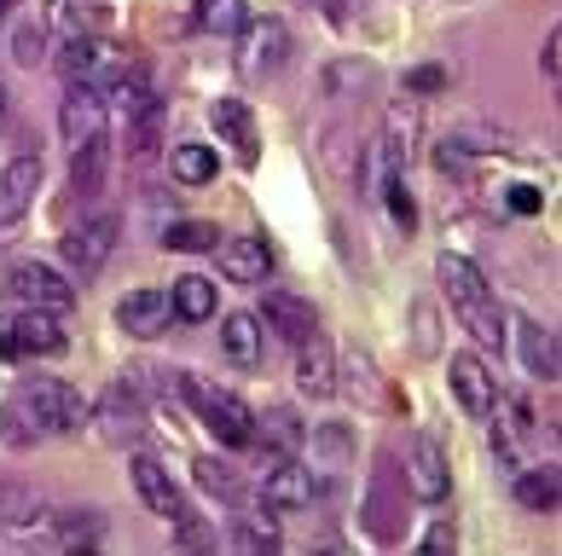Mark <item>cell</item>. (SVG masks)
Masks as SVG:
<instances>
[{
	"mask_svg": "<svg viewBox=\"0 0 562 556\" xmlns=\"http://www.w3.org/2000/svg\"><path fill=\"white\" fill-rule=\"evenodd\" d=\"M302 348V360H296V383H302V395H314V400H325L330 388H337V354H330V342L314 331L307 342H296Z\"/></svg>",
	"mask_w": 562,
	"mask_h": 556,
	"instance_id": "cell-19",
	"label": "cell"
},
{
	"mask_svg": "<svg viewBox=\"0 0 562 556\" xmlns=\"http://www.w3.org/2000/svg\"><path fill=\"white\" fill-rule=\"evenodd\" d=\"M406 88H412V93H435V88H447V70H412Z\"/></svg>",
	"mask_w": 562,
	"mask_h": 556,
	"instance_id": "cell-40",
	"label": "cell"
},
{
	"mask_svg": "<svg viewBox=\"0 0 562 556\" xmlns=\"http://www.w3.org/2000/svg\"><path fill=\"white\" fill-rule=\"evenodd\" d=\"M169 319H175V307H169V291H134V296H122L116 302V325L128 337H162L169 331Z\"/></svg>",
	"mask_w": 562,
	"mask_h": 556,
	"instance_id": "cell-16",
	"label": "cell"
},
{
	"mask_svg": "<svg viewBox=\"0 0 562 556\" xmlns=\"http://www.w3.org/2000/svg\"><path fill=\"white\" fill-rule=\"evenodd\" d=\"M18 400H24V411L35 418L41 435H81V429L93 423V406L81 400V388H70L65 377H35Z\"/></svg>",
	"mask_w": 562,
	"mask_h": 556,
	"instance_id": "cell-3",
	"label": "cell"
},
{
	"mask_svg": "<svg viewBox=\"0 0 562 556\" xmlns=\"http://www.w3.org/2000/svg\"><path fill=\"white\" fill-rule=\"evenodd\" d=\"M180 395L192 400V411L203 418V429H210L221 446H249L256 441V411H249L233 388H215L203 377H180Z\"/></svg>",
	"mask_w": 562,
	"mask_h": 556,
	"instance_id": "cell-2",
	"label": "cell"
},
{
	"mask_svg": "<svg viewBox=\"0 0 562 556\" xmlns=\"http://www.w3.org/2000/svg\"><path fill=\"white\" fill-rule=\"evenodd\" d=\"M12 53H18V65H41V58H47V35H41L35 24H24L12 35Z\"/></svg>",
	"mask_w": 562,
	"mask_h": 556,
	"instance_id": "cell-35",
	"label": "cell"
},
{
	"mask_svg": "<svg viewBox=\"0 0 562 556\" xmlns=\"http://www.w3.org/2000/svg\"><path fill=\"white\" fill-rule=\"evenodd\" d=\"M314 492H319L314 469L296 464V458L284 452V458L267 469V481H261V504H267V510H302V504H314Z\"/></svg>",
	"mask_w": 562,
	"mask_h": 556,
	"instance_id": "cell-10",
	"label": "cell"
},
{
	"mask_svg": "<svg viewBox=\"0 0 562 556\" xmlns=\"http://www.w3.org/2000/svg\"><path fill=\"white\" fill-rule=\"evenodd\" d=\"M261 348H267V331H261V319L256 314H226L221 319V354L233 360V365H261Z\"/></svg>",
	"mask_w": 562,
	"mask_h": 556,
	"instance_id": "cell-20",
	"label": "cell"
},
{
	"mask_svg": "<svg viewBox=\"0 0 562 556\" xmlns=\"http://www.w3.org/2000/svg\"><path fill=\"white\" fill-rule=\"evenodd\" d=\"M233 545H238V551H279V545H284V533H279V522L261 510V517H238Z\"/></svg>",
	"mask_w": 562,
	"mask_h": 556,
	"instance_id": "cell-31",
	"label": "cell"
},
{
	"mask_svg": "<svg viewBox=\"0 0 562 556\" xmlns=\"http://www.w3.org/2000/svg\"><path fill=\"white\" fill-rule=\"evenodd\" d=\"M210 122L221 128V146H233V157L244 162V169H256V162H261V139H256V116H249L244 99H215Z\"/></svg>",
	"mask_w": 562,
	"mask_h": 556,
	"instance_id": "cell-14",
	"label": "cell"
},
{
	"mask_svg": "<svg viewBox=\"0 0 562 556\" xmlns=\"http://www.w3.org/2000/svg\"><path fill=\"white\" fill-rule=\"evenodd\" d=\"M406 487L418 492L424 504H441L452 492L447 458H441V446H435V441H412V452H406Z\"/></svg>",
	"mask_w": 562,
	"mask_h": 556,
	"instance_id": "cell-17",
	"label": "cell"
},
{
	"mask_svg": "<svg viewBox=\"0 0 562 556\" xmlns=\"http://www.w3.org/2000/svg\"><path fill=\"white\" fill-rule=\"evenodd\" d=\"M169 169H175L180 185H210L221 174V157L210 146H198V139H180V146L169 151Z\"/></svg>",
	"mask_w": 562,
	"mask_h": 556,
	"instance_id": "cell-22",
	"label": "cell"
},
{
	"mask_svg": "<svg viewBox=\"0 0 562 556\" xmlns=\"http://www.w3.org/2000/svg\"><path fill=\"white\" fill-rule=\"evenodd\" d=\"M424 551H458V527H452V522H435V527L424 533Z\"/></svg>",
	"mask_w": 562,
	"mask_h": 556,
	"instance_id": "cell-37",
	"label": "cell"
},
{
	"mask_svg": "<svg viewBox=\"0 0 562 556\" xmlns=\"http://www.w3.org/2000/svg\"><path fill=\"white\" fill-rule=\"evenodd\" d=\"M522 331V360H528V377H557V337L546 331V325H533V319H522L516 325Z\"/></svg>",
	"mask_w": 562,
	"mask_h": 556,
	"instance_id": "cell-24",
	"label": "cell"
},
{
	"mask_svg": "<svg viewBox=\"0 0 562 556\" xmlns=\"http://www.w3.org/2000/svg\"><path fill=\"white\" fill-rule=\"evenodd\" d=\"M0 12H7V0H0Z\"/></svg>",
	"mask_w": 562,
	"mask_h": 556,
	"instance_id": "cell-43",
	"label": "cell"
},
{
	"mask_svg": "<svg viewBox=\"0 0 562 556\" xmlns=\"http://www.w3.org/2000/svg\"><path fill=\"white\" fill-rule=\"evenodd\" d=\"M273 337H284V342H307L319 331V314H314V302H302V296H290V291H267V302H261V314H256Z\"/></svg>",
	"mask_w": 562,
	"mask_h": 556,
	"instance_id": "cell-13",
	"label": "cell"
},
{
	"mask_svg": "<svg viewBox=\"0 0 562 556\" xmlns=\"http://www.w3.org/2000/svg\"><path fill=\"white\" fill-rule=\"evenodd\" d=\"M0 522H7V527H30V522H41V492H35V487L0 481Z\"/></svg>",
	"mask_w": 562,
	"mask_h": 556,
	"instance_id": "cell-28",
	"label": "cell"
},
{
	"mask_svg": "<svg viewBox=\"0 0 562 556\" xmlns=\"http://www.w3.org/2000/svg\"><path fill=\"white\" fill-rule=\"evenodd\" d=\"M53 18H58V30H70V35H105V7H93V0H58L53 7Z\"/></svg>",
	"mask_w": 562,
	"mask_h": 556,
	"instance_id": "cell-27",
	"label": "cell"
},
{
	"mask_svg": "<svg viewBox=\"0 0 562 556\" xmlns=\"http://www.w3.org/2000/svg\"><path fill=\"white\" fill-rule=\"evenodd\" d=\"M447 377H452V395H458V406H464L470 418H493V406H498V383H493V371H487V360H482V354H452Z\"/></svg>",
	"mask_w": 562,
	"mask_h": 556,
	"instance_id": "cell-9",
	"label": "cell"
},
{
	"mask_svg": "<svg viewBox=\"0 0 562 556\" xmlns=\"http://www.w3.org/2000/svg\"><path fill=\"white\" fill-rule=\"evenodd\" d=\"M516 499H522L528 510H557V469H522L516 476Z\"/></svg>",
	"mask_w": 562,
	"mask_h": 556,
	"instance_id": "cell-29",
	"label": "cell"
},
{
	"mask_svg": "<svg viewBox=\"0 0 562 556\" xmlns=\"http://www.w3.org/2000/svg\"><path fill=\"white\" fill-rule=\"evenodd\" d=\"M105 122H111V99L93 88V81H70L65 105H58V134L65 146H88V139H105Z\"/></svg>",
	"mask_w": 562,
	"mask_h": 556,
	"instance_id": "cell-5",
	"label": "cell"
},
{
	"mask_svg": "<svg viewBox=\"0 0 562 556\" xmlns=\"http://www.w3.org/2000/svg\"><path fill=\"white\" fill-rule=\"evenodd\" d=\"M192 469H198V487H203V492H221V499H238V476H233L226 464H215V458H198Z\"/></svg>",
	"mask_w": 562,
	"mask_h": 556,
	"instance_id": "cell-34",
	"label": "cell"
},
{
	"mask_svg": "<svg viewBox=\"0 0 562 556\" xmlns=\"http://www.w3.org/2000/svg\"><path fill=\"white\" fill-rule=\"evenodd\" d=\"M7 111H12V93H7V81H0V128H7Z\"/></svg>",
	"mask_w": 562,
	"mask_h": 556,
	"instance_id": "cell-42",
	"label": "cell"
},
{
	"mask_svg": "<svg viewBox=\"0 0 562 556\" xmlns=\"http://www.w3.org/2000/svg\"><path fill=\"white\" fill-rule=\"evenodd\" d=\"M0 441H7V446H35L41 441V429H35V418L24 411V400L0 406Z\"/></svg>",
	"mask_w": 562,
	"mask_h": 556,
	"instance_id": "cell-32",
	"label": "cell"
},
{
	"mask_svg": "<svg viewBox=\"0 0 562 556\" xmlns=\"http://www.w3.org/2000/svg\"><path fill=\"white\" fill-rule=\"evenodd\" d=\"M116 232H122V220H116V215H93V220L70 226L65 243H58V250H65V261H70V273H76V279H93L99 266L111 261Z\"/></svg>",
	"mask_w": 562,
	"mask_h": 556,
	"instance_id": "cell-7",
	"label": "cell"
},
{
	"mask_svg": "<svg viewBox=\"0 0 562 556\" xmlns=\"http://www.w3.org/2000/svg\"><path fill=\"white\" fill-rule=\"evenodd\" d=\"M134 487H139V499H145V510H151V517H169V522H175L180 510H186L175 476L151 458V452H139V458H134Z\"/></svg>",
	"mask_w": 562,
	"mask_h": 556,
	"instance_id": "cell-18",
	"label": "cell"
},
{
	"mask_svg": "<svg viewBox=\"0 0 562 556\" xmlns=\"http://www.w3.org/2000/svg\"><path fill=\"white\" fill-rule=\"evenodd\" d=\"M215 284L203 279V273H180L175 279V291H169V307L180 319H192V325H203V319H215Z\"/></svg>",
	"mask_w": 562,
	"mask_h": 556,
	"instance_id": "cell-21",
	"label": "cell"
},
{
	"mask_svg": "<svg viewBox=\"0 0 562 556\" xmlns=\"http://www.w3.org/2000/svg\"><path fill=\"white\" fill-rule=\"evenodd\" d=\"M435 279H441V291H447V302H452V314H458V325L475 337L493 354V348H505V314H498V296H493V284L482 279V266H475L470 256H441L435 261Z\"/></svg>",
	"mask_w": 562,
	"mask_h": 556,
	"instance_id": "cell-1",
	"label": "cell"
},
{
	"mask_svg": "<svg viewBox=\"0 0 562 556\" xmlns=\"http://www.w3.org/2000/svg\"><path fill=\"white\" fill-rule=\"evenodd\" d=\"M41 192V157H12L0 169V226H18Z\"/></svg>",
	"mask_w": 562,
	"mask_h": 556,
	"instance_id": "cell-15",
	"label": "cell"
},
{
	"mask_svg": "<svg viewBox=\"0 0 562 556\" xmlns=\"http://www.w3.org/2000/svg\"><path fill=\"white\" fill-rule=\"evenodd\" d=\"M244 24H249V7H244V0H198V30L238 35Z\"/></svg>",
	"mask_w": 562,
	"mask_h": 556,
	"instance_id": "cell-26",
	"label": "cell"
},
{
	"mask_svg": "<svg viewBox=\"0 0 562 556\" xmlns=\"http://www.w3.org/2000/svg\"><path fill=\"white\" fill-rule=\"evenodd\" d=\"M105 169H111V146H105V139H88V146L70 151V185L81 197H93L99 185H105Z\"/></svg>",
	"mask_w": 562,
	"mask_h": 556,
	"instance_id": "cell-23",
	"label": "cell"
},
{
	"mask_svg": "<svg viewBox=\"0 0 562 556\" xmlns=\"http://www.w3.org/2000/svg\"><path fill=\"white\" fill-rule=\"evenodd\" d=\"M284 53H290V30L279 24V18H267V24H244V58H238V70L249 81L273 76L284 65Z\"/></svg>",
	"mask_w": 562,
	"mask_h": 556,
	"instance_id": "cell-11",
	"label": "cell"
},
{
	"mask_svg": "<svg viewBox=\"0 0 562 556\" xmlns=\"http://www.w3.org/2000/svg\"><path fill=\"white\" fill-rule=\"evenodd\" d=\"M65 348H70V337L47 307H24V314H12L7 331H0V354L7 360H53V354H65Z\"/></svg>",
	"mask_w": 562,
	"mask_h": 556,
	"instance_id": "cell-4",
	"label": "cell"
},
{
	"mask_svg": "<svg viewBox=\"0 0 562 556\" xmlns=\"http://www.w3.org/2000/svg\"><path fill=\"white\" fill-rule=\"evenodd\" d=\"M267 423H273V429H267V441H273L279 452H290V446L302 441V423L290 418V411H273V418H267Z\"/></svg>",
	"mask_w": 562,
	"mask_h": 556,
	"instance_id": "cell-36",
	"label": "cell"
},
{
	"mask_svg": "<svg viewBox=\"0 0 562 556\" xmlns=\"http://www.w3.org/2000/svg\"><path fill=\"white\" fill-rule=\"evenodd\" d=\"M162 243L180 250V256H203V250H215V243H221V226L215 220H175L169 232H162Z\"/></svg>",
	"mask_w": 562,
	"mask_h": 556,
	"instance_id": "cell-25",
	"label": "cell"
},
{
	"mask_svg": "<svg viewBox=\"0 0 562 556\" xmlns=\"http://www.w3.org/2000/svg\"><path fill=\"white\" fill-rule=\"evenodd\" d=\"M7 296H18L24 307H47V314H65V307L76 302V284L58 273V266L47 261H18L7 273Z\"/></svg>",
	"mask_w": 562,
	"mask_h": 556,
	"instance_id": "cell-6",
	"label": "cell"
},
{
	"mask_svg": "<svg viewBox=\"0 0 562 556\" xmlns=\"http://www.w3.org/2000/svg\"><path fill=\"white\" fill-rule=\"evenodd\" d=\"M99 540V522H76V510H70V522H65V545H93Z\"/></svg>",
	"mask_w": 562,
	"mask_h": 556,
	"instance_id": "cell-38",
	"label": "cell"
},
{
	"mask_svg": "<svg viewBox=\"0 0 562 556\" xmlns=\"http://www.w3.org/2000/svg\"><path fill=\"white\" fill-rule=\"evenodd\" d=\"M58 70H65V81H105V76H122L128 65L116 58V47H105V35H70L65 53H58Z\"/></svg>",
	"mask_w": 562,
	"mask_h": 556,
	"instance_id": "cell-8",
	"label": "cell"
},
{
	"mask_svg": "<svg viewBox=\"0 0 562 556\" xmlns=\"http://www.w3.org/2000/svg\"><path fill=\"white\" fill-rule=\"evenodd\" d=\"M215 250H221V279L226 284L261 291L267 273H273V250H267V238H233V243H215Z\"/></svg>",
	"mask_w": 562,
	"mask_h": 556,
	"instance_id": "cell-12",
	"label": "cell"
},
{
	"mask_svg": "<svg viewBox=\"0 0 562 556\" xmlns=\"http://www.w3.org/2000/svg\"><path fill=\"white\" fill-rule=\"evenodd\" d=\"M539 203H546V197H539L533 185H510V209L516 215H539Z\"/></svg>",
	"mask_w": 562,
	"mask_h": 556,
	"instance_id": "cell-39",
	"label": "cell"
},
{
	"mask_svg": "<svg viewBox=\"0 0 562 556\" xmlns=\"http://www.w3.org/2000/svg\"><path fill=\"white\" fill-rule=\"evenodd\" d=\"M557 53H562V30H551L546 35V58H539V65H546V76L557 81Z\"/></svg>",
	"mask_w": 562,
	"mask_h": 556,
	"instance_id": "cell-41",
	"label": "cell"
},
{
	"mask_svg": "<svg viewBox=\"0 0 562 556\" xmlns=\"http://www.w3.org/2000/svg\"><path fill=\"white\" fill-rule=\"evenodd\" d=\"M128 146H134V157H151V151L162 146V105H157V99H145V105L134 111Z\"/></svg>",
	"mask_w": 562,
	"mask_h": 556,
	"instance_id": "cell-30",
	"label": "cell"
},
{
	"mask_svg": "<svg viewBox=\"0 0 562 556\" xmlns=\"http://www.w3.org/2000/svg\"><path fill=\"white\" fill-rule=\"evenodd\" d=\"M378 203L389 209V220L401 226V232H412V226H418V203H412V192H406V180H401V174H394L383 192H378Z\"/></svg>",
	"mask_w": 562,
	"mask_h": 556,
	"instance_id": "cell-33",
	"label": "cell"
}]
</instances>
